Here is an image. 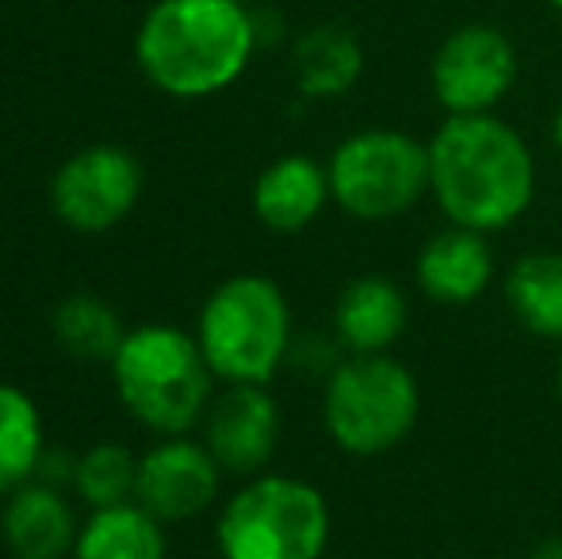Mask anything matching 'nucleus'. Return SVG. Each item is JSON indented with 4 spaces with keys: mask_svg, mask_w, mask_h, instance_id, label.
Returning a JSON list of instances; mask_svg holds the SVG:
<instances>
[{
    "mask_svg": "<svg viewBox=\"0 0 562 559\" xmlns=\"http://www.w3.org/2000/svg\"><path fill=\"white\" fill-rule=\"evenodd\" d=\"M429 195L451 226L502 234L536 203V157L494 112L448 115L429 138Z\"/></svg>",
    "mask_w": 562,
    "mask_h": 559,
    "instance_id": "obj_1",
    "label": "nucleus"
},
{
    "mask_svg": "<svg viewBox=\"0 0 562 559\" xmlns=\"http://www.w3.org/2000/svg\"><path fill=\"white\" fill-rule=\"evenodd\" d=\"M257 51V20L237 0H157L134 38L146 81L177 100L229 89Z\"/></svg>",
    "mask_w": 562,
    "mask_h": 559,
    "instance_id": "obj_2",
    "label": "nucleus"
},
{
    "mask_svg": "<svg viewBox=\"0 0 562 559\" xmlns=\"http://www.w3.org/2000/svg\"><path fill=\"white\" fill-rule=\"evenodd\" d=\"M108 372L123 411L154 437L195 433L218 391L195 334L172 322H142L126 329Z\"/></svg>",
    "mask_w": 562,
    "mask_h": 559,
    "instance_id": "obj_3",
    "label": "nucleus"
},
{
    "mask_svg": "<svg viewBox=\"0 0 562 559\" xmlns=\"http://www.w3.org/2000/svg\"><path fill=\"white\" fill-rule=\"evenodd\" d=\"M192 334L218 383L272 388L295 345V314L280 280L265 272H234L207 291Z\"/></svg>",
    "mask_w": 562,
    "mask_h": 559,
    "instance_id": "obj_4",
    "label": "nucleus"
},
{
    "mask_svg": "<svg viewBox=\"0 0 562 559\" xmlns=\"http://www.w3.org/2000/svg\"><path fill=\"white\" fill-rule=\"evenodd\" d=\"M334 510L322 487L288 471H257L218 502V559H322Z\"/></svg>",
    "mask_w": 562,
    "mask_h": 559,
    "instance_id": "obj_5",
    "label": "nucleus"
},
{
    "mask_svg": "<svg viewBox=\"0 0 562 559\" xmlns=\"http://www.w3.org/2000/svg\"><path fill=\"white\" fill-rule=\"evenodd\" d=\"M422 418V383L394 353L345 357L322 380V425L345 456L375 460L406 445Z\"/></svg>",
    "mask_w": 562,
    "mask_h": 559,
    "instance_id": "obj_6",
    "label": "nucleus"
},
{
    "mask_svg": "<svg viewBox=\"0 0 562 559\" xmlns=\"http://www.w3.org/2000/svg\"><path fill=\"white\" fill-rule=\"evenodd\" d=\"M329 192L356 223H391L429 195V142L394 127L348 135L329 154Z\"/></svg>",
    "mask_w": 562,
    "mask_h": 559,
    "instance_id": "obj_7",
    "label": "nucleus"
},
{
    "mask_svg": "<svg viewBox=\"0 0 562 559\" xmlns=\"http://www.w3.org/2000/svg\"><path fill=\"white\" fill-rule=\"evenodd\" d=\"M146 172L126 146L92 142L69 154L50 177V208L74 234H108L138 208Z\"/></svg>",
    "mask_w": 562,
    "mask_h": 559,
    "instance_id": "obj_8",
    "label": "nucleus"
},
{
    "mask_svg": "<svg viewBox=\"0 0 562 559\" xmlns=\"http://www.w3.org/2000/svg\"><path fill=\"white\" fill-rule=\"evenodd\" d=\"M223 463L211 456L203 437L192 433L154 437L138 452L134 502L161 517L165 525L195 522L223 502Z\"/></svg>",
    "mask_w": 562,
    "mask_h": 559,
    "instance_id": "obj_9",
    "label": "nucleus"
},
{
    "mask_svg": "<svg viewBox=\"0 0 562 559\" xmlns=\"http://www.w3.org/2000/svg\"><path fill=\"white\" fill-rule=\"evenodd\" d=\"M517 81V51L490 23L451 31L432 58V97L448 115L494 112Z\"/></svg>",
    "mask_w": 562,
    "mask_h": 559,
    "instance_id": "obj_10",
    "label": "nucleus"
},
{
    "mask_svg": "<svg viewBox=\"0 0 562 559\" xmlns=\"http://www.w3.org/2000/svg\"><path fill=\"white\" fill-rule=\"evenodd\" d=\"M280 403L265 383H218L215 399L200 422L203 445L234 479L268 471L276 448H280Z\"/></svg>",
    "mask_w": 562,
    "mask_h": 559,
    "instance_id": "obj_11",
    "label": "nucleus"
},
{
    "mask_svg": "<svg viewBox=\"0 0 562 559\" xmlns=\"http://www.w3.org/2000/svg\"><path fill=\"white\" fill-rule=\"evenodd\" d=\"M81 529L77 499L43 479L15 487L0 506V540L12 559H69Z\"/></svg>",
    "mask_w": 562,
    "mask_h": 559,
    "instance_id": "obj_12",
    "label": "nucleus"
},
{
    "mask_svg": "<svg viewBox=\"0 0 562 559\" xmlns=\"http://www.w3.org/2000/svg\"><path fill=\"white\" fill-rule=\"evenodd\" d=\"M414 280L432 303L467 306L479 303L497 280V257L490 234L467 231V226H445L429 234L417 249Z\"/></svg>",
    "mask_w": 562,
    "mask_h": 559,
    "instance_id": "obj_13",
    "label": "nucleus"
},
{
    "mask_svg": "<svg viewBox=\"0 0 562 559\" xmlns=\"http://www.w3.org/2000/svg\"><path fill=\"white\" fill-rule=\"evenodd\" d=\"M409 326V295L386 272H363L340 288L329 329L348 357L368 353H391L406 337Z\"/></svg>",
    "mask_w": 562,
    "mask_h": 559,
    "instance_id": "obj_14",
    "label": "nucleus"
},
{
    "mask_svg": "<svg viewBox=\"0 0 562 559\" xmlns=\"http://www.w3.org/2000/svg\"><path fill=\"white\" fill-rule=\"evenodd\" d=\"M334 203L329 169L311 154H283L252 180V215L272 234H303Z\"/></svg>",
    "mask_w": 562,
    "mask_h": 559,
    "instance_id": "obj_15",
    "label": "nucleus"
},
{
    "mask_svg": "<svg viewBox=\"0 0 562 559\" xmlns=\"http://www.w3.org/2000/svg\"><path fill=\"white\" fill-rule=\"evenodd\" d=\"M69 559H169V533L134 499L85 510Z\"/></svg>",
    "mask_w": 562,
    "mask_h": 559,
    "instance_id": "obj_16",
    "label": "nucleus"
},
{
    "mask_svg": "<svg viewBox=\"0 0 562 559\" xmlns=\"http://www.w3.org/2000/svg\"><path fill=\"white\" fill-rule=\"evenodd\" d=\"M502 295L520 329L562 345V249H532L505 269Z\"/></svg>",
    "mask_w": 562,
    "mask_h": 559,
    "instance_id": "obj_17",
    "label": "nucleus"
},
{
    "mask_svg": "<svg viewBox=\"0 0 562 559\" xmlns=\"http://www.w3.org/2000/svg\"><path fill=\"white\" fill-rule=\"evenodd\" d=\"M46 445L50 440L35 395L20 383L0 380V499L35 479Z\"/></svg>",
    "mask_w": 562,
    "mask_h": 559,
    "instance_id": "obj_18",
    "label": "nucleus"
},
{
    "mask_svg": "<svg viewBox=\"0 0 562 559\" xmlns=\"http://www.w3.org/2000/svg\"><path fill=\"white\" fill-rule=\"evenodd\" d=\"M50 334L66 357L85 360V365H108L123 345L126 326L108 299L92 295V291H74L54 306Z\"/></svg>",
    "mask_w": 562,
    "mask_h": 559,
    "instance_id": "obj_19",
    "label": "nucleus"
},
{
    "mask_svg": "<svg viewBox=\"0 0 562 559\" xmlns=\"http://www.w3.org/2000/svg\"><path fill=\"white\" fill-rule=\"evenodd\" d=\"M363 69V51L345 27H314L295 46V81L303 97H345Z\"/></svg>",
    "mask_w": 562,
    "mask_h": 559,
    "instance_id": "obj_20",
    "label": "nucleus"
},
{
    "mask_svg": "<svg viewBox=\"0 0 562 559\" xmlns=\"http://www.w3.org/2000/svg\"><path fill=\"white\" fill-rule=\"evenodd\" d=\"M134 476H138V452H134V448L119 445V440H97V445L77 452L69 494H74L85 510L131 502Z\"/></svg>",
    "mask_w": 562,
    "mask_h": 559,
    "instance_id": "obj_21",
    "label": "nucleus"
},
{
    "mask_svg": "<svg viewBox=\"0 0 562 559\" xmlns=\"http://www.w3.org/2000/svg\"><path fill=\"white\" fill-rule=\"evenodd\" d=\"M528 559H562V537L540 540V545L532 548V556H528Z\"/></svg>",
    "mask_w": 562,
    "mask_h": 559,
    "instance_id": "obj_22",
    "label": "nucleus"
},
{
    "mask_svg": "<svg viewBox=\"0 0 562 559\" xmlns=\"http://www.w3.org/2000/svg\"><path fill=\"white\" fill-rule=\"evenodd\" d=\"M555 395H559V406H562V349H559V365H555Z\"/></svg>",
    "mask_w": 562,
    "mask_h": 559,
    "instance_id": "obj_23",
    "label": "nucleus"
},
{
    "mask_svg": "<svg viewBox=\"0 0 562 559\" xmlns=\"http://www.w3.org/2000/svg\"><path fill=\"white\" fill-rule=\"evenodd\" d=\"M555 146H559V154H562V108H559V115H555Z\"/></svg>",
    "mask_w": 562,
    "mask_h": 559,
    "instance_id": "obj_24",
    "label": "nucleus"
},
{
    "mask_svg": "<svg viewBox=\"0 0 562 559\" xmlns=\"http://www.w3.org/2000/svg\"><path fill=\"white\" fill-rule=\"evenodd\" d=\"M551 4H555V8H562V0H551Z\"/></svg>",
    "mask_w": 562,
    "mask_h": 559,
    "instance_id": "obj_25",
    "label": "nucleus"
},
{
    "mask_svg": "<svg viewBox=\"0 0 562 559\" xmlns=\"http://www.w3.org/2000/svg\"><path fill=\"white\" fill-rule=\"evenodd\" d=\"M237 4H249V0H237Z\"/></svg>",
    "mask_w": 562,
    "mask_h": 559,
    "instance_id": "obj_26",
    "label": "nucleus"
}]
</instances>
